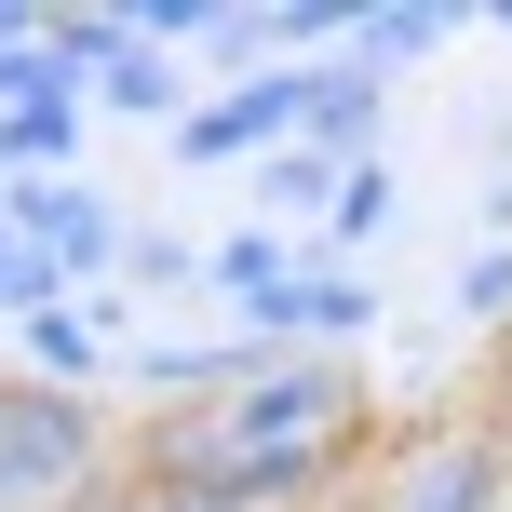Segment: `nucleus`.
<instances>
[{"label": "nucleus", "instance_id": "obj_20", "mask_svg": "<svg viewBox=\"0 0 512 512\" xmlns=\"http://www.w3.org/2000/svg\"><path fill=\"white\" fill-rule=\"evenodd\" d=\"M122 27H135V41H203L216 0H122Z\"/></svg>", "mask_w": 512, "mask_h": 512}, {"label": "nucleus", "instance_id": "obj_1", "mask_svg": "<svg viewBox=\"0 0 512 512\" xmlns=\"http://www.w3.org/2000/svg\"><path fill=\"white\" fill-rule=\"evenodd\" d=\"M108 499V418L95 391H0V512H95Z\"/></svg>", "mask_w": 512, "mask_h": 512}, {"label": "nucleus", "instance_id": "obj_3", "mask_svg": "<svg viewBox=\"0 0 512 512\" xmlns=\"http://www.w3.org/2000/svg\"><path fill=\"white\" fill-rule=\"evenodd\" d=\"M0 216H14L54 270H68V297H81V283L108 297V270L135 256V216L108 203V189H81V176H14V189H0Z\"/></svg>", "mask_w": 512, "mask_h": 512}, {"label": "nucleus", "instance_id": "obj_19", "mask_svg": "<svg viewBox=\"0 0 512 512\" xmlns=\"http://www.w3.org/2000/svg\"><path fill=\"white\" fill-rule=\"evenodd\" d=\"M459 324H512V243H472V270H459Z\"/></svg>", "mask_w": 512, "mask_h": 512}, {"label": "nucleus", "instance_id": "obj_6", "mask_svg": "<svg viewBox=\"0 0 512 512\" xmlns=\"http://www.w3.org/2000/svg\"><path fill=\"white\" fill-rule=\"evenodd\" d=\"M378 512H512V499H499V445H486V432H432V445L378 486Z\"/></svg>", "mask_w": 512, "mask_h": 512}, {"label": "nucleus", "instance_id": "obj_11", "mask_svg": "<svg viewBox=\"0 0 512 512\" xmlns=\"http://www.w3.org/2000/svg\"><path fill=\"white\" fill-rule=\"evenodd\" d=\"M14 351H27V378H41V391H95V364H108V324H95V310H27V324H14Z\"/></svg>", "mask_w": 512, "mask_h": 512}, {"label": "nucleus", "instance_id": "obj_12", "mask_svg": "<svg viewBox=\"0 0 512 512\" xmlns=\"http://www.w3.org/2000/svg\"><path fill=\"white\" fill-rule=\"evenodd\" d=\"M81 108H122V122H162V135H176V122H189V68L135 41V54H122V68H108V81H95Z\"/></svg>", "mask_w": 512, "mask_h": 512}, {"label": "nucleus", "instance_id": "obj_13", "mask_svg": "<svg viewBox=\"0 0 512 512\" xmlns=\"http://www.w3.org/2000/svg\"><path fill=\"white\" fill-rule=\"evenodd\" d=\"M81 122H95L81 95H27V108H0V162L54 176V162H81Z\"/></svg>", "mask_w": 512, "mask_h": 512}, {"label": "nucleus", "instance_id": "obj_9", "mask_svg": "<svg viewBox=\"0 0 512 512\" xmlns=\"http://www.w3.org/2000/svg\"><path fill=\"white\" fill-rule=\"evenodd\" d=\"M337 459H351V445H230V512H297V499H324L337 486Z\"/></svg>", "mask_w": 512, "mask_h": 512}, {"label": "nucleus", "instance_id": "obj_16", "mask_svg": "<svg viewBox=\"0 0 512 512\" xmlns=\"http://www.w3.org/2000/svg\"><path fill=\"white\" fill-rule=\"evenodd\" d=\"M122 54H135V27H122V14H54V68H68L81 95H95V81L122 68Z\"/></svg>", "mask_w": 512, "mask_h": 512}, {"label": "nucleus", "instance_id": "obj_8", "mask_svg": "<svg viewBox=\"0 0 512 512\" xmlns=\"http://www.w3.org/2000/svg\"><path fill=\"white\" fill-rule=\"evenodd\" d=\"M445 41H459V0H364V27H351V68L391 95V81H405V68H432Z\"/></svg>", "mask_w": 512, "mask_h": 512}, {"label": "nucleus", "instance_id": "obj_4", "mask_svg": "<svg viewBox=\"0 0 512 512\" xmlns=\"http://www.w3.org/2000/svg\"><path fill=\"white\" fill-rule=\"evenodd\" d=\"M297 122H310V68H256V81H230V95H203L176 122V162H189V176L270 162V149H297Z\"/></svg>", "mask_w": 512, "mask_h": 512}, {"label": "nucleus", "instance_id": "obj_2", "mask_svg": "<svg viewBox=\"0 0 512 512\" xmlns=\"http://www.w3.org/2000/svg\"><path fill=\"white\" fill-rule=\"evenodd\" d=\"M364 432V378L337 351H270L230 391V445H351Z\"/></svg>", "mask_w": 512, "mask_h": 512}, {"label": "nucleus", "instance_id": "obj_17", "mask_svg": "<svg viewBox=\"0 0 512 512\" xmlns=\"http://www.w3.org/2000/svg\"><path fill=\"white\" fill-rule=\"evenodd\" d=\"M391 203H405V189H391V162H351V176H337L324 243H337V256H351V243H378V230H391Z\"/></svg>", "mask_w": 512, "mask_h": 512}, {"label": "nucleus", "instance_id": "obj_5", "mask_svg": "<svg viewBox=\"0 0 512 512\" xmlns=\"http://www.w3.org/2000/svg\"><path fill=\"white\" fill-rule=\"evenodd\" d=\"M364 324H378V283H364L337 243H310V256H297V283L243 310V337H256V351H351Z\"/></svg>", "mask_w": 512, "mask_h": 512}, {"label": "nucleus", "instance_id": "obj_14", "mask_svg": "<svg viewBox=\"0 0 512 512\" xmlns=\"http://www.w3.org/2000/svg\"><path fill=\"white\" fill-rule=\"evenodd\" d=\"M283 283H297V243H283V230H230V243H216V283H203V297L256 310V297H283Z\"/></svg>", "mask_w": 512, "mask_h": 512}, {"label": "nucleus", "instance_id": "obj_7", "mask_svg": "<svg viewBox=\"0 0 512 512\" xmlns=\"http://www.w3.org/2000/svg\"><path fill=\"white\" fill-rule=\"evenodd\" d=\"M256 364H270L256 337H149V351H135V391H149V418L162 405H230Z\"/></svg>", "mask_w": 512, "mask_h": 512}, {"label": "nucleus", "instance_id": "obj_23", "mask_svg": "<svg viewBox=\"0 0 512 512\" xmlns=\"http://www.w3.org/2000/svg\"><path fill=\"white\" fill-rule=\"evenodd\" d=\"M486 27H499V41H512V0H486Z\"/></svg>", "mask_w": 512, "mask_h": 512}, {"label": "nucleus", "instance_id": "obj_15", "mask_svg": "<svg viewBox=\"0 0 512 512\" xmlns=\"http://www.w3.org/2000/svg\"><path fill=\"white\" fill-rule=\"evenodd\" d=\"M337 176H351V162H324V149L297 135V149L256 162V203H270V216H337Z\"/></svg>", "mask_w": 512, "mask_h": 512}, {"label": "nucleus", "instance_id": "obj_10", "mask_svg": "<svg viewBox=\"0 0 512 512\" xmlns=\"http://www.w3.org/2000/svg\"><path fill=\"white\" fill-rule=\"evenodd\" d=\"M310 149H324V162H378V81H364L351 68V54H324V68H310Z\"/></svg>", "mask_w": 512, "mask_h": 512}, {"label": "nucleus", "instance_id": "obj_22", "mask_svg": "<svg viewBox=\"0 0 512 512\" xmlns=\"http://www.w3.org/2000/svg\"><path fill=\"white\" fill-rule=\"evenodd\" d=\"M486 135H499V149H512V95H499V108H486Z\"/></svg>", "mask_w": 512, "mask_h": 512}, {"label": "nucleus", "instance_id": "obj_21", "mask_svg": "<svg viewBox=\"0 0 512 512\" xmlns=\"http://www.w3.org/2000/svg\"><path fill=\"white\" fill-rule=\"evenodd\" d=\"M95 512H230V499H176V486H108Z\"/></svg>", "mask_w": 512, "mask_h": 512}, {"label": "nucleus", "instance_id": "obj_18", "mask_svg": "<svg viewBox=\"0 0 512 512\" xmlns=\"http://www.w3.org/2000/svg\"><path fill=\"white\" fill-rule=\"evenodd\" d=\"M122 270L149 283V297H203V283H216V256L189 243V230H135V256H122Z\"/></svg>", "mask_w": 512, "mask_h": 512}, {"label": "nucleus", "instance_id": "obj_24", "mask_svg": "<svg viewBox=\"0 0 512 512\" xmlns=\"http://www.w3.org/2000/svg\"><path fill=\"white\" fill-rule=\"evenodd\" d=\"M0 391H14V378H0Z\"/></svg>", "mask_w": 512, "mask_h": 512}]
</instances>
